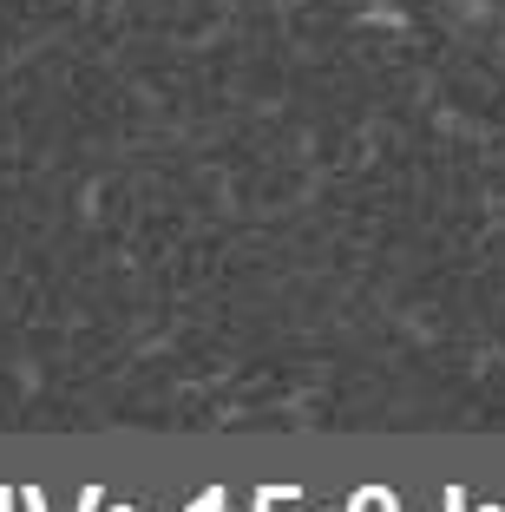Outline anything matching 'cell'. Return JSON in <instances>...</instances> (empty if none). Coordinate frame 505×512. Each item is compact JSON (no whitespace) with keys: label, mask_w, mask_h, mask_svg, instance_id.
<instances>
[{"label":"cell","mask_w":505,"mask_h":512,"mask_svg":"<svg viewBox=\"0 0 505 512\" xmlns=\"http://www.w3.org/2000/svg\"><path fill=\"white\" fill-rule=\"evenodd\" d=\"M184 512H230V486H204Z\"/></svg>","instance_id":"6da1fadb"},{"label":"cell","mask_w":505,"mask_h":512,"mask_svg":"<svg viewBox=\"0 0 505 512\" xmlns=\"http://www.w3.org/2000/svg\"><path fill=\"white\" fill-rule=\"evenodd\" d=\"M276 499L289 506V499H296V486H256V512H276Z\"/></svg>","instance_id":"7a4b0ae2"},{"label":"cell","mask_w":505,"mask_h":512,"mask_svg":"<svg viewBox=\"0 0 505 512\" xmlns=\"http://www.w3.org/2000/svg\"><path fill=\"white\" fill-rule=\"evenodd\" d=\"M20 506H27V512H46V493H40V486H20Z\"/></svg>","instance_id":"3957f363"},{"label":"cell","mask_w":505,"mask_h":512,"mask_svg":"<svg viewBox=\"0 0 505 512\" xmlns=\"http://www.w3.org/2000/svg\"><path fill=\"white\" fill-rule=\"evenodd\" d=\"M440 499H446V512H473V506H466V493H460V486H446ZM486 512H492V506H486Z\"/></svg>","instance_id":"277c9868"},{"label":"cell","mask_w":505,"mask_h":512,"mask_svg":"<svg viewBox=\"0 0 505 512\" xmlns=\"http://www.w3.org/2000/svg\"><path fill=\"white\" fill-rule=\"evenodd\" d=\"M0 512H14V486H0Z\"/></svg>","instance_id":"5b68a950"}]
</instances>
